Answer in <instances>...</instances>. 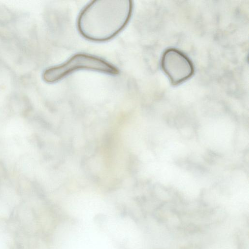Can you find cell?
<instances>
[{
  "instance_id": "obj_1",
  "label": "cell",
  "mask_w": 249,
  "mask_h": 249,
  "mask_svg": "<svg viewBox=\"0 0 249 249\" xmlns=\"http://www.w3.org/2000/svg\"><path fill=\"white\" fill-rule=\"evenodd\" d=\"M133 6L131 0L90 1L78 16V31L91 41L110 40L126 26L132 15Z\"/></svg>"
},
{
  "instance_id": "obj_3",
  "label": "cell",
  "mask_w": 249,
  "mask_h": 249,
  "mask_svg": "<svg viewBox=\"0 0 249 249\" xmlns=\"http://www.w3.org/2000/svg\"><path fill=\"white\" fill-rule=\"evenodd\" d=\"M160 65L173 86L188 80L195 72V66L191 59L184 52L173 47L167 48L163 52Z\"/></svg>"
},
{
  "instance_id": "obj_2",
  "label": "cell",
  "mask_w": 249,
  "mask_h": 249,
  "mask_svg": "<svg viewBox=\"0 0 249 249\" xmlns=\"http://www.w3.org/2000/svg\"><path fill=\"white\" fill-rule=\"evenodd\" d=\"M87 70L115 75L119 70L110 63L98 56L85 53H76L64 62L46 69L42 79L47 83H54L78 71Z\"/></svg>"
}]
</instances>
